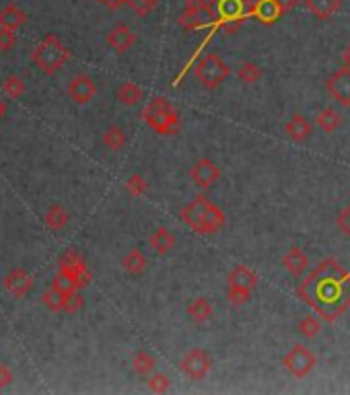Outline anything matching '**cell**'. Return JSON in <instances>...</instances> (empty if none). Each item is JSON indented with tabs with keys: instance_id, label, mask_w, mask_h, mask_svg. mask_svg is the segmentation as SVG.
I'll return each instance as SVG.
<instances>
[{
	"instance_id": "1",
	"label": "cell",
	"mask_w": 350,
	"mask_h": 395,
	"mask_svg": "<svg viewBox=\"0 0 350 395\" xmlns=\"http://www.w3.org/2000/svg\"><path fill=\"white\" fill-rule=\"evenodd\" d=\"M297 297L322 319L336 322L350 307V272L338 259L326 257L299 282Z\"/></svg>"
},
{
	"instance_id": "2",
	"label": "cell",
	"mask_w": 350,
	"mask_h": 395,
	"mask_svg": "<svg viewBox=\"0 0 350 395\" xmlns=\"http://www.w3.org/2000/svg\"><path fill=\"white\" fill-rule=\"evenodd\" d=\"M142 119L151 130H155L161 136H175L180 132V126H182L180 114L175 112V107L165 97L151 99L148 105L142 112Z\"/></svg>"
},
{
	"instance_id": "3",
	"label": "cell",
	"mask_w": 350,
	"mask_h": 395,
	"mask_svg": "<svg viewBox=\"0 0 350 395\" xmlns=\"http://www.w3.org/2000/svg\"><path fill=\"white\" fill-rule=\"evenodd\" d=\"M31 60L44 74H54L70 60V49L54 33H49L35 46Z\"/></svg>"
},
{
	"instance_id": "4",
	"label": "cell",
	"mask_w": 350,
	"mask_h": 395,
	"mask_svg": "<svg viewBox=\"0 0 350 395\" xmlns=\"http://www.w3.org/2000/svg\"><path fill=\"white\" fill-rule=\"evenodd\" d=\"M216 21H218V17L214 11V4L209 0H186V6L177 19L180 27L187 29V31L204 29L209 25H216Z\"/></svg>"
},
{
	"instance_id": "5",
	"label": "cell",
	"mask_w": 350,
	"mask_h": 395,
	"mask_svg": "<svg viewBox=\"0 0 350 395\" xmlns=\"http://www.w3.org/2000/svg\"><path fill=\"white\" fill-rule=\"evenodd\" d=\"M216 11V29H223L225 33H233L239 29V25L245 21L250 15V2L247 0H212Z\"/></svg>"
},
{
	"instance_id": "6",
	"label": "cell",
	"mask_w": 350,
	"mask_h": 395,
	"mask_svg": "<svg viewBox=\"0 0 350 395\" xmlns=\"http://www.w3.org/2000/svg\"><path fill=\"white\" fill-rule=\"evenodd\" d=\"M229 66L225 64V60L218 56V54H214V52H209L204 58H200V62L196 64V69H194V74H196V78L200 81V85L204 87V89H216V87H221L225 81H227V76H229Z\"/></svg>"
},
{
	"instance_id": "7",
	"label": "cell",
	"mask_w": 350,
	"mask_h": 395,
	"mask_svg": "<svg viewBox=\"0 0 350 395\" xmlns=\"http://www.w3.org/2000/svg\"><path fill=\"white\" fill-rule=\"evenodd\" d=\"M315 365H317L315 354L303 344H295L282 358V367L295 379H305L309 372L315 369Z\"/></svg>"
},
{
	"instance_id": "8",
	"label": "cell",
	"mask_w": 350,
	"mask_h": 395,
	"mask_svg": "<svg viewBox=\"0 0 350 395\" xmlns=\"http://www.w3.org/2000/svg\"><path fill=\"white\" fill-rule=\"evenodd\" d=\"M212 369V360L210 356L200 348H192L180 362V371L184 372L186 377H189L192 381H200L204 379Z\"/></svg>"
},
{
	"instance_id": "9",
	"label": "cell",
	"mask_w": 350,
	"mask_h": 395,
	"mask_svg": "<svg viewBox=\"0 0 350 395\" xmlns=\"http://www.w3.org/2000/svg\"><path fill=\"white\" fill-rule=\"evenodd\" d=\"M210 202L206 196H196L189 204H186L182 212H180V218H182V223L189 227L192 231L196 232V235H200L202 232V225H204V218H206V212L210 208Z\"/></svg>"
},
{
	"instance_id": "10",
	"label": "cell",
	"mask_w": 350,
	"mask_h": 395,
	"mask_svg": "<svg viewBox=\"0 0 350 395\" xmlns=\"http://www.w3.org/2000/svg\"><path fill=\"white\" fill-rule=\"evenodd\" d=\"M221 177V167L212 159H200L189 169V179L198 189H210Z\"/></svg>"
},
{
	"instance_id": "11",
	"label": "cell",
	"mask_w": 350,
	"mask_h": 395,
	"mask_svg": "<svg viewBox=\"0 0 350 395\" xmlns=\"http://www.w3.org/2000/svg\"><path fill=\"white\" fill-rule=\"evenodd\" d=\"M327 93L340 107H350V69L342 66L338 69L326 83Z\"/></svg>"
},
{
	"instance_id": "12",
	"label": "cell",
	"mask_w": 350,
	"mask_h": 395,
	"mask_svg": "<svg viewBox=\"0 0 350 395\" xmlns=\"http://www.w3.org/2000/svg\"><path fill=\"white\" fill-rule=\"evenodd\" d=\"M97 93V87H95L93 78L87 76V74H76L69 85V95L70 99L78 105H87Z\"/></svg>"
},
{
	"instance_id": "13",
	"label": "cell",
	"mask_w": 350,
	"mask_h": 395,
	"mask_svg": "<svg viewBox=\"0 0 350 395\" xmlns=\"http://www.w3.org/2000/svg\"><path fill=\"white\" fill-rule=\"evenodd\" d=\"M105 44L112 47L117 54H126L130 47L136 44V33L128 25H116L114 29L107 31Z\"/></svg>"
},
{
	"instance_id": "14",
	"label": "cell",
	"mask_w": 350,
	"mask_h": 395,
	"mask_svg": "<svg viewBox=\"0 0 350 395\" xmlns=\"http://www.w3.org/2000/svg\"><path fill=\"white\" fill-rule=\"evenodd\" d=\"M282 15L284 13L276 0H256L250 6V17H254L262 25H274Z\"/></svg>"
},
{
	"instance_id": "15",
	"label": "cell",
	"mask_w": 350,
	"mask_h": 395,
	"mask_svg": "<svg viewBox=\"0 0 350 395\" xmlns=\"http://www.w3.org/2000/svg\"><path fill=\"white\" fill-rule=\"evenodd\" d=\"M4 288L13 295V297H17V299H23L25 295L33 288V278L23 272L21 268H15V270H11L6 276H4Z\"/></svg>"
},
{
	"instance_id": "16",
	"label": "cell",
	"mask_w": 350,
	"mask_h": 395,
	"mask_svg": "<svg viewBox=\"0 0 350 395\" xmlns=\"http://www.w3.org/2000/svg\"><path fill=\"white\" fill-rule=\"evenodd\" d=\"M257 286V274L247 268V266H235L233 270L227 276V288H239V290H247L254 293Z\"/></svg>"
},
{
	"instance_id": "17",
	"label": "cell",
	"mask_w": 350,
	"mask_h": 395,
	"mask_svg": "<svg viewBox=\"0 0 350 395\" xmlns=\"http://www.w3.org/2000/svg\"><path fill=\"white\" fill-rule=\"evenodd\" d=\"M282 268H284L291 276L301 278L305 272H307V268H309V257H307V254H305L303 249L291 247V249L282 256Z\"/></svg>"
},
{
	"instance_id": "18",
	"label": "cell",
	"mask_w": 350,
	"mask_h": 395,
	"mask_svg": "<svg viewBox=\"0 0 350 395\" xmlns=\"http://www.w3.org/2000/svg\"><path fill=\"white\" fill-rule=\"evenodd\" d=\"M60 270L72 274L74 278L81 282V286H85L89 282V270H87V264L85 259L78 256L76 252H66L64 257L60 259Z\"/></svg>"
},
{
	"instance_id": "19",
	"label": "cell",
	"mask_w": 350,
	"mask_h": 395,
	"mask_svg": "<svg viewBox=\"0 0 350 395\" xmlns=\"http://www.w3.org/2000/svg\"><path fill=\"white\" fill-rule=\"evenodd\" d=\"M284 132L288 134V138L293 140V142H305V140L311 138V134H313V126H311V122L307 119L305 116L301 114H297V116H293L288 122H286V126H284Z\"/></svg>"
},
{
	"instance_id": "20",
	"label": "cell",
	"mask_w": 350,
	"mask_h": 395,
	"mask_svg": "<svg viewBox=\"0 0 350 395\" xmlns=\"http://www.w3.org/2000/svg\"><path fill=\"white\" fill-rule=\"evenodd\" d=\"M305 6L317 21H327L340 11L342 0H305Z\"/></svg>"
},
{
	"instance_id": "21",
	"label": "cell",
	"mask_w": 350,
	"mask_h": 395,
	"mask_svg": "<svg viewBox=\"0 0 350 395\" xmlns=\"http://www.w3.org/2000/svg\"><path fill=\"white\" fill-rule=\"evenodd\" d=\"M146 266H148V259H146V256L142 254V249H139V247H132L126 256L122 257V268H124L130 276H140V274H144Z\"/></svg>"
},
{
	"instance_id": "22",
	"label": "cell",
	"mask_w": 350,
	"mask_h": 395,
	"mask_svg": "<svg viewBox=\"0 0 350 395\" xmlns=\"http://www.w3.org/2000/svg\"><path fill=\"white\" fill-rule=\"evenodd\" d=\"M212 313H214V309H212L209 299H204V297H196L187 302V315L194 324H206L212 317Z\"/></svg>"
},
{
	"instance_id": "23",
	"label": "cell",
	"mask_w": 350,
	"mask_h": 395,
	"mask_svg": "<svg viewBox=\"0 0 350 395\" xmlns=\"http://www.w3.org/2000/svg\"><path fill=\"white\" fill-rule=\"evenodd\" d=\"M148 245H151L157 254L165 256V254H169V252L175 247V235L169 231V229H165V227H159L157 231L148 237Z\"/></svg>"
},
{
	"instance_id": "24",
	"label": "cell",
	"mask_w": 350,
	"mask_h": 395,
	"mask_svg": "<svg viewBox=\"0 0 350 395\" xmlns=\"http://www.w3.org/2000/svg\"><path fill=\"white\" fill-rule=\"evenodd\" d=\"M27 21V15L17 6V4H6L4 8H0V27L4 29H19Z\"/></svg>"
},
{
	"instance_id": "25",
	"label": "cell",
	"mask_w": 350,
	"mask_h": 395,
	"mask_svg": "<svg viewBox=\"0 0 350 395\" xmlns=\"http://www.w3.org/2000/svg\"><path fill=\"white\" fill-rule=\"evenodd\" d=\"M225 223H227V216H225L223 208H218L216 204H210L200 235H216V232L225 227Z\"/></svg>"
},
{
	"instance_id": "26",
	"label": "cell",
	"mask_w": 350,
	"mask_h": 395,
	"mask_svg": "<svg viewBox=\"0 0 350 395\" xmlns=\"http://www.w3.org/2000/svg\"><path fill=\"white\" fill-rule=\"evenodd\" d=\"M116 97L122 105L132 107V105H136V103L142 101L144 91H142V87L136 85V83H122V85H119V89L116 91Z\"/></svg>"
},
{
	"instance_id": "27",
	"label": "cell",
	"mask_w": 350,
	"mask_h": 395,
	"mask_svg": "<svg viewBox=\"0 0 350 395\" xmlns=\"http://www.w3.org/2000/svg\"><path fill=\"white\" fill-rule=\"evenodd\" d=\"M44 220H46L47 229H52V231H62V229H66L69 227V212L64 210V206H60V204H54V206H49L46 210V214H44Z\"/></svg>"
},
{
	"instance_id": "28",
	"label": "cell",
	"mask_w": 350,
	"mask_h": 395,
	"mask_svg": "<svg viewBox=\"0 0 350 395\" xmlns=\"http://www.w3.org/2000/svg\"><path fill=\"white\" fill-rule=\"evenodd\" d=\"M315 124H317L326 134H334V132L340 128V124H342V116H340L334 107H327V110L320 112V114L315 116Z\"/></svg>"
},
{
	"instance_id": "29",
	"label": "cell",
	"mask_w": 350,
	"mask_h": 395,
	"mask_svg": "<svg viewBox=\"0 0 350 395\" xmlns=\"http://www.w3.org/2000/svg\"><path fill=\"white\" fill-rule=\"evenodd\" d=\"M70 295H72V293H70ZM70 295L69 293H64V290H60V288H56V286H52L46 295H44L42 301H44V305H46L47 309H52V311H64Z\"/></svg>"
},
{
	"instance_id": "30",
	"label": "cell",
	"mask_w": 350,
	"mask_h": 395,
	"mask_svg": "<svg viewBox=\"0 0 350 395\" xmlns=\"http://www.w3.org/2000/svg\"><path fill=\"white\" fill-rule=\"evenodd\" d=\"M132 369L139 372V375H151L153 369H155V356L148 354L146 350H139L132 356Z\"/></svg>"
},
{
	"instance_id": "31",
	"label": "cell",
	"mask_w": 350,
	"mask_h": 395,
	"mask_svg": "<svg viewBox=\"0 0 350 395\" xmlns=\"http://www.w3.org/2000/svg\"><path fill=\"white\" fill-rule=\"evenodd\" d=\"M103 144L110 148V151H119L124 144H126V132L122 126H110L103 134Z\"/></svg>"
},
{
	"instance_id": "32",
	"label": "cell",
	"mask_w": 350,
	"mask_h": 395,
	"mask_svg": "<svg viewBox=\"0 0 350 395\" xmlns=\"http://www.w3.org/2000/svg\"><path fill=\"white\" fill-rule=\"evenodd\" d=\"M237 76L245 85H256V83L262 81V69L257 64H254V62H243L239 66V70H237Z\"/></svg>"
},
{
	"instance_id": "33",
	"label": "cell",
	"mask_w": 350,
	"mask_h": 395,
	"mask_svg": "<svg viewBox=\"0 0 350 395\" xmlns=\"http://www.w3.org/2000/svg\"><path fill=\"white\" fill-rule=\"evenodd\" d=\"M297 327H299V334L303 338H315L320 334V329H322V322L315 315H305Z\"/></svg>"
},
{
	"instance_id": "34",
	"label": "cell",
	"mask_w": 350,
	"mask_h": 395,
	"mask_svg": "<svg viewBox=\"0 0 350 395\" xmlns=\"http://www.w3.org/2000/svg\"><path fill=\"white\" fill-rule=\"evenodd\" d=\"M146 189H148V184H146V179H144L140 173H134V175L128 177V182H126V191H128V196L140 198V196L146 194Z\"/></svg>"
},
{
	"instance_id": "35",
	"label": "cell",
	"mask_w": 350,
	"mask_h": 395,
	"mask_svg": "<svg viewBox=\"0 0 350 395\" xmlns=\"http://www.w3.org/2000/svg\"><path fill=\"white\" fill-rule=\"evenodd\" d=\"M25 91V83L21 76H17V74H11V76H6V81H4V93L8 95L11 99H19Z\"/></svg>"
},
{
	"instance_id": "36",
	"label": "cell",
	"mask_w": 350,
	"mask_h": 395,
	"mask_svg": "<svg viewBox=\"0 0 350 395\" xmlns=\"http://www.w3.org/2000/svg\"><path fill=\"white\" fill-rule=\"evenodd\" d=\"M148 389H151L153 394H167V391L171 389V383H169L167 375H163V372L151 375V377H148Z\"/></svg>"
},
{
	"instance_id": "37",
	"label": "cell",
	"mask_w": 350,
	"mask_h": 395,
	"mask_svg": "<svg viewBox=\"0 0 350 395\" xmlns=\"http://www.w3.org/2000/svg\"><path fill=\"white\" fill-rule=\"evenodd\" d=\"M159 0H128V6L139 15V17H146L157 8Z\"/></svg>"
},
{
	"instance_id": "38",
	"label": "cell",
	"mask_w": 350,
	"mask_h": 395,
	"mask_svg": "<svg viewBox=\"0 0 350 395\" xmlns=\"http://www.w3.org/2000/svg\"><path fill=\"white\" fill-rule=\"evenodd\" d=\"M227 299H229L231 307H243L245 302L252 299V293L239 290V288H227Z\"/></svg>"
},
{
	"instance_id": "39",
	"label": "cell",
	"mask_w": 350,
	"mask_h": 395,
	"mask_svg": "<svg viewBox=\"0 0 350 395\" xmlns=\"http://www.w3.org/2000/svg\"><path fill=\"white\" fill-rule=\"evenodd\" d=\"M15 46H17V35H15V31L0 27V49H2V52H11Z\"/></svg>"
},
{
	"instance_id": "40",
	"label": "cell",
	"mask_w": 350,
	"mask_h": 395,
	"mask_svg": "<svg viewBox=\"0 0 350 395\" xmlns=\"http://www.w3.org/2000/svg\"><path fill=\"white\" fill-rule=\"evenodd\" d=\"M336 223H338V229L344 232L346 237H350V204L338 214V220H336Z\"/></svg>"
},
{
	"instance_id": "41",
	"label": "cell",
	"mask_w": 350,
	"mask_h": 395,
	"mask_svg": "<svg viewBox=\"0 0 350 395\" xmlns=\"http://www.w3.org/2000/svg\"><path fill=\"white\" fill-rule=\"evenodd\" d=\"M81 307H83V297H81L78 290H76V293H72L69 297V302H66V309H64V311H66V313H76Z\"/></svg>"
},
{
	"instance_id": "42",
	"label": "cell",
	"mask_w": 350,
	"mask_h": 395,
	"mask_svg": "<svg viewBox=\"0 0 350 395\" xmlns=\"http://www.w3.org/2000/svg\"><path fill=\"white\" fill-rule=\"evenodd\" d=\"M13 381V372L6 365H0V387H6Z\"/></svg>"
},
{
	"instance_id": "43",
	"label": "cell",
	"mask_w": 350,
	"mask_h": 395,
	"mask_svg": "<svg viewBox=\"0 0 350 395\" xmlns=\"http://www.w3.org/2000/svg\"><path fill=\"white\" fill-rule=\"evenodd\" d=\"M279 2V6L282 8V13L286 15V13H291L297 4H299V0H276Z\"/></svg>"
},
{
	"instance_id": "44",
	"label": "cell",
	"mask_w": 350,
	"mask_h": 395,
	"mask_svg": "<svg viewBox=\"0 0 350 395\" xmlns=\"http://www.w3.org/2000/svg\"><path fill=\"white\" fill-rule=\"evenodd\" d=\"M110 11H117V8H122L124 4H128V0H101Z\"/></svg>"
},
{
	"instance_id": "45",
	"label": "cell",
	"mask_w": 350,
	"mask_h": 395,
	"mask_svg": "<svg viewBox=\"0 0 350 395\" xmlns=\"http://www.w3.org/2000/svg\"><path fill=\"white\" fill-rule=\"evenodd\" d=\"M342 66L350 69V46L344 47V52H342Z\"/></svg>"
},
{
	"instance_id": "46",
	"label": "cell",
	"mask_w": 350,
	"mask_h": 395,
	"mask_svg": "<svg viewBox=\"0 0 350 395\" xmlns=\"http://www.w3.org/2000/svg\"><path fill=\"white\" fill-rule=\"evenodd\" d=\"M4 112H6V107H4V103L0 101V117L4 116Z\"/></svg>"
},
{
	"instance_id": "47",
	"label": "cell",
	"mask_w": 350,
	"mask_h": 395,
	"mask_svg": "<svg viewBox=\"0 0 350 395\" xmlns=\"http://www.w3.org/2000/svg\"><path fill=\"white\" fill-rule=\"evenodd\" d=\"M99 2H101V0H99Z\"/></svg>"
}]
</instances>
